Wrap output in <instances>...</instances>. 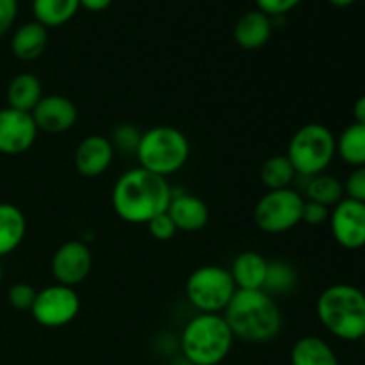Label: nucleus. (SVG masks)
Masks as SVG:
<instances>
[{"label":"nucleus","instance_id":"15","mask_svg":"<svg viewBox=\"0 0 365 365\" xmlns=\"http://www.w3.org/2000/svg\"><path fill=\"white\" fill-rule=\"evenodd\" d=\"M168 214L177 230L187 232V234L203 230L210 220L207 203L200 196L189 195V192H173Z\"/></svg>","mask_w":365,"mask_h":365},{"label":"nucleus","instance_id":"25","mask_svg":"<svg viewBox=\"0 0 365 365\" xmlns=\"http://www.w3.org/2000/svg\"><path fill=\"white\" fill-rule=\"evenodd\" d=\"M337 153L351 166H365V125L353 123L337 139Z\"/></svg>","mask_w":365,"mask_h":365},{"label":"nucleus","instance_id":"36","mask_svg":"<svg viewBox=\"0 0 365 365\" xmlns=\"http://www.w3.org/2000/svg\"><path fill=\"white\" fill-rule=\"evenodd\" d=\"M328 2L334 4L335 7H348V6H351L355 0H328Z\"/></svg>","mask_w":365,"mask_h":365},{"label":"nucleus","instance_id":"20","mask_svg":"<svg viewBox=\"0 0 365 365\" xmlns=\"http://www.w3.org/2000/svg\"><path fill=\"white\" fill-rule=\"evenodd\" d=\"M291 365H341L334 348L316 335L298 339L291 349Z\"/></svg>","mask_w":365,"mask_h":365},{"label":"nucleus","instance_id":"28","mask_svg":"<svg viewBox=\"0 0 365 365\" xmlns=\"http://www.w3.org/2000/svg\"><path fill=\"white\" fill-rule=\"evenodd\" d=\"M36 294H38V291L32 285L25 284V282H18L7 292V302L16 310H31L32 305H34Z\"/></svg>","mask_w":365,"mask_h":365},{"label":"nucleus","instance_id":"23","mask_svg":"<svg viewBox=\"0 0 365 365\" xmlns=\"http://www.w3.org/2000/svg\"><path fill=\"white\" fill-rule=\"evenodd\" d=\"M296 178V170L287 155H273L260 166V182L267 191L289 189Z\"/></svg>","mask_w":365,"mask_h":365},{"label":"nucleus","instance_id":"35","mask_svg":"<svg viewBox=\"0 0 365 365\" xmlns=\"http://www.w3.org/2000/svg\"><path fill=\"white\" fill-rule=\"evenodd\" d=\"M353 114H355V123L365 125V95L360 96L353 107Z\"/></svg>","mask_w":365,"mask_h":365},{"label":"nucleus","instance_id":"40","mask_svg":"<svg viewBox=\"0 0 365 365\" xmlns=\"http://www.w3.org/2000/svg\"><path fill=\"white\" fill-rule=\"evenodd\" d=\"M364 294H365V289H364Z\"/></svg>","mask_w":365,"mask_h":365},{"label":"nucleus","instance_id":"12","mask_svg":"<svg viewBox=\"0 0 365 365\" xmlns=\"http://www.w3.org/2000/svg\"><path fill=\"white\" fill-rule=\"evenodd\" d=\"M38 127L31 113L4 107L0 109V153L21 155L29 152L38 138Z\"/></svg>","mask_w":365,"mask_h":365},{"label":"nucleus","instance_id":"8","mask_svg":"<svg viewBox=\"0 0 365 365\" xmlns=\"http://www.w3.org/2000/svg\"><path fill=\"white\" fill-rule=\"evenodd\" d=\"M303 205L305 198L292 187L266 191L257 202L253 221L266 234H285L302 223Z\"/></svg>","mask_w":365,"mask_h":365},{"label":"nucleus","instance_id":"27","mask_svg":"<svg viewBox=\"0 0 365 365\" xmlns=\"http://www.w3.org/2000/svg\"><path fill=\"white\" fill-rule=\"evenodd\" d=\"M141 134L143 132L139 130L135 125L123 123V125H118V127L114 128L109 139L114 152L125 153V155H135L139 141H141Z\"/></svg>","mask_w":365,"mask_h":365},{"label":"nucleus","instance_id":"34","mask_svg":"<svg viewBox=\"0 0 365 365\" xmlns=\"http://www.w3.org/2000/svg\"><path fill=\"white\" fill-rule=\"evenodd\" d=\"M82 7H86L88 11H103L110 6L113 0H78Z\"/></svg>","mask_w":365,"mask_h":365},{"label":"nucleus","instance_id":"1","mask_svg":"<svg viewBox=\"0 0 365 365\" xmlns=\"http://www.w3.org/2000/svg\"><path fill=\"white\" fill-rule=\"evenodd\" d=\"M173 189L168 178L134 168L121 175L113 187L110 202L120 220L132 225H146L159 214L168 212Z\"/></svg>","mask_w":365,"mask_h":365},{"label":"nucleus","instance_id":"22","mask_svg":"<svg viewBox=\"0 0 365 365\" xmlns=\"http://www.w3.org/2000/svg\"><path fill=\"white\" fill-rule=\"evenodd\" d=\"M78 0H32L34 20L48 27H59L77 14Z\"/></svg>","mask_w":365,"mask_h":365},{"label":"nucleus","instance_id":"4","mask_svg":"<svg viewBox=\"0 0 365 365\" xmlns=\"http://www.w3.org/2000/svg\"><path fill=\"white\" fill-rule=\"evenodd\" d=\"M234 339L223 314H196L182 330V356L195 365H220L230 355Z\"/></svg>","mask_w":365,"mask_h":365},{"label":"nucleus","instance_id":"17","mask_svg":"<svg viewBox=\"0 0 365 365\" xmlns=\"http://www.w3.org/2000/svg\"><path fill=\"white\" fill-rule=\"evenodd\" d=\"M269 260L259 252H242L232 262L230 271L239 291H260L264 287Z\"/></svg>","mask_w":365,"mask_h":365},{"label":"nucleus","instance_id":"11","mask_svg":"<svg viewBox=\"0 0 365 365\" xmlns=\"http://www.w3.org/2000/svg\"><path fill=\"white\" fill-rule=\"evenodd\" d=\"M331 235L346 250L365 246V203L344 198L330 212Z\"/></svg>","mask_w":365,"mask_h":365},{"label":"nucleus","instance_id":"2","mask_svg":"<svg viewBox=\"0 0 365 365\" xmlns=\"http://www.w3.org/2000/svg\"><path fill=\"white\" fill-rule=\"evenodd\" d=\"M235 339L252 344L271 342L282 330L280 307L266 291H235L223 312Z\"/></svg>","mask_w":365,"mask_h":365},{"label":"nucleus","instance_id":"26","mask_svg":"<svg viewBox=\"0 0 365 365\" xmlns=\"http://www.w3.org/2000/svg\"><path fill=\"white\" fill-rule=\"evenodd\" d=\"M298 285V273L287 260H269L262 291L267 294H289Z\"/></svg>","mask_w":365,"mask_h":365},{"label":"nucleus","instance_id":"13","mask_svg":"<svg viewBox=\"0 0 365 365\" xmlns=\"http://www.w3.org/2000/svg\"><path fill=\"white\" fill-rule=\"evenodd\" d=\"M39 132L63 134L77 123V106L64 95H43L31 113Z\"/></svg>","mask_w":365,"mask_h":365},{"label":"nucleus","instance_id":"19","mask_svg":"<svg viewBox=\"0 0 365 365\" xmlns=\"http://www.w3.org/2000/svg\"><path fill=\"white\" fill-rule=\"evenodd\" d=\"M27 234L25 214L13 203H0V257L13 253Z\"/></svg>","mask_w":365,"mask_h":365},{"label":"nucleus","instance_id":"7","mask_svg":"<svg viewBox=\"0 0 365 365\" xmlns=\"http://www.w3.org/2000/svg\"><path fill=\"white\" fill-rule=\"evenodd\" d=\"M235 291L230 271L214 264L195 269L185 282L187 302L200 314H223Z\"/></svg>","mask_w":365,"mask_h":365},{"label":"nucleus","instance_id":"37","mask_svg":"<svg viewBox=\"0 0 365 365\" xmlns=\"http://www.w3.org/2000/svg\"><path fill=\"white\" fill-rule=\"evenodd\" d=\"M168 365H195V364H191L187 359H184V356L180 355V356H177V359L171 360V362Z\"/></svg>","mask_w":365,"mask_h":365},{"label":"nucleus","instance_id":"30","mask_svg":"<svg viewBox=\"0 0 365 365\" xmlns=\"http://www.w3.org/2000/svg\"><path fill=\"white\" fill-rule=\"evenodd\" d=\"M346 198L355 200V202L365 203V166L355 168L348 180L344 182Z\"/></svg>","mask_w":365,"mask_h":365},{"label":"nucleus","instance_id":"39","mask_svg":"<svg viewBox=\"0 0 365 365\" xmlns=\"http://www.w3.org/2000/svg\"><path fill=\"white\" fill-rule=\"evenodd\" d=\"M362 342H364V349H365V335L362 337Z\"/></svg>","mask_w":365,"mask_h":365},{"label":"nucleus","instance_id":"14","mask_svg":"<svg viewBox=\"0 0 365 365\" xmlns=\"http://www.w3.org/2000/svg\"><path fill=\"white\" fill-rule=\"evenodd\" d=\"M114 155H116V152H114L109 138L100 134L88 135V138H84L78 143L77 150H75V170L82 177H100V175H103L109 170L114 160Z\"/></svg>","mask_w":365,"mask_h":365},{"label":"nucleus","instance_id":"3","mask_svg":"<svg viewBox=\"0 0 365 365\" xmlns=\"http://www.w3.org/2000/svg\"><path fill=\"white\" fill-rule=\"evenodd\" d=\"M319 323L341 341H362L365 335V294L349 284L324 289L316 303Z\"/></svg>","mask_w":365,"mask_h":365},{"label":"nucleus","instance_id":"10","mask_svg":"<svg viewBox=\"0 0 365 365\" xmlns=\"http://www.w3.org/2000/svg\"><path fill=\"white\" fill-rule=\"evenodd\" d=\"M50 267H52V274L57 284L75 289L91 273V250L78 239L63 242L52 255Z\"/></svg>","mask_w":365,"mask_h":365},{"label":"nucleus","instance_id":"9","mask_svg":"<svg viewBox=\"0 0 365 365\" xmlns=\"http://www.w3.org/2000/svg\"><path fill=\"white\" fill-rule=\"evenodd\" d=\"M81 312V298L73 287L53 284L38 291L31 314L45 328H63Z\"/></svg>","mask_w":365,"mask_h":365},{"label":"nucleus","instance_id":"29","mask_svg":"<svg viewBox=\"0 0 365 365\" xmlns=\"http://www.w3.org/2000/svg\"><path fill=\"white\" fill-rule=\"evenodd\" d=\"M146 227H148L150 235H152L153 239H157V241H171V239L175 237V234L178 232L168 212L155 216L152 221L146 223Z\"/></svg>","mask_w":365,"mask_h":365},{"label":"nucleus","instance_id":"18","mask_svg":"<svg viewBox=\"0 0 365 365\" xmlns=\"http://www.w3.org/2000/svg\"><path fill=\"white\" fill-rule=\"evenodd\" d=\"M48 43V29L32 20L20 25L11 38V52L16 59L31 63L43 56Z\"/></svg>","mask_w":365,"mask_h":365},{"label":"nucleus","instance_id":"38","mask_svg":"<svg viewBox=\"0 0 365 365\" xmlns=\"http://www.w3.org/2000/svg\"><path fill=\"white\" fill-rule=\"evenodd\" d=\"M2 278H4V271H2V264H0V284H2Z\"/></svg>","mask_w":365,"mask_h":365},{"label":"nucleus","instance_id":"16","mask_svg":"<svg viewBox=\"0 0 365 365\" xmlns=\"http://www.w3.org/2000/svg\"><path fill=\"white\" fill-rule=\"evenodd\" d=\"M273 34V18L259 9L248 11L237 20L234 27V39L241 48H262Z\"/></svg>","mask_w":365,"mask_h":365},{"label":"nucleus","instance_id":"24","mask_svg":"<svg viewBox=\"0 0 365 365\" xmlns=\"http://www.w3.org/2000/svg\"><path fill=\"white\" fill-rule=\"evenodd\" d=\"M305 192L309 202L321 203L330 209L344 200V184L331 175L319 173L316 177H310Z\"/></svg>","mask_w":365,"mask_h":365},{"label":"nucleus","instance_id":"5","mask_svg":"<svg viewBox=\"0 0 365 365\" xmlns=\"http://www.w3.org/2000/svg\"><path fill=\"white\" fill-rule=\"evenodd\" d=\"M189 153L191 146L184 132L170 125H157L143 132L135 157L139 168L168 178L185 166Z\"/></svg>","mask_w":365,"mask_h":365},{"label":"nucleus","instance_id":"31","mask_svg":"<svg viewBox=\"0 0 365 365\" xmlns=\"http://www.w3.org/2000/svg\"><path fill=\"white\" fill-rule=\"evenodd\" d=\"M328 220H330V209H328V207L305 200V205H303V214H302V223L312 225V227H319V225L327 223Z\"/></svg>","mask_w":365,"mask_h":365},{"label":"nucleus","instance_id":"32","mask_svg":"<svg viewBox=\"0 0 365 365\" xmlns=\"http://www.w3.org/2000/svg\"><path fill=\"white\" fill-rule=\"evenodd\" d=\"M259 11L266 13L267 16H284L291 9H294L302 0H255Z\"/></svg>","mask_w":365,"mask_h":365},{"label":"nucleus","instance_id":"33","mask_svg":"<svg viewBox=\"0 0 365 365\" xmlns=\"http://www.w3.org/2000/svg\"><path fill=\"white\" fill-rule=\"evenodd\" d=\"M18 14V0H0V38L11 29Z\"/></svg>","mask_w":365,"mask_h":365},{"label":"nucleus","instance_id":"6","mask_svg":"<svg viewBox=\"0 0 365 365\" xmlns=\"http://www.w3.org/2000/svg\"><path fill=\"white\" fill-rule=\"evenodd\" d=\"M285 155L294 166L296 175L316 177L324 173L337 155V139L327 125L307 123L292 134Z\"/></svg>","mask_w":365,"mask_h":365},{"label":"nucleus","instance_id":"21","mask_svg":"<svg viewBox=\"0 0 365 365\" xmlns=\"http://www.w3.org/2000/svg\"><path fill=\"white\" fill-rule=\"evenodd\" d=\"M43 98L41 81L34 73H20L7 86V107L32 113L39 100Z\"/></svg>","mask_w":365,"mask_h":365}]
</instances>
